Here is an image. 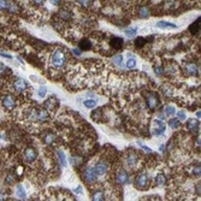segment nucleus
Instances as JSON below:
<instances>
[{
  "mask_svg": "<svg viewBox=\"0 0 201 201\" xmlns=\"http://www.w3.org/2000/svg\"><path fill=\"white\" fill-rule=\"evenodd\" d=\"M65 62H66V56L65 53L60 49H57L52 54V65L56 66V67H62L65 65Z\"/></svg>",
  "mask_w": 201,
  "mask_h": 201,
  "instance_id": "f257e3e1",
  "label": "nucleus"
},
{
  "mask_svg": "<svg viewBox=\"0 0 201 201\" xmlns=\"http://www.w3.org/2000/svg\"><path fill=\"white\" fill-rule=\"evenodd\" d=\"M83 178H84V181L87 182V183H93V182H95L97 178H98V173H97L95 169L94 168L87 169L84 171V173H83Z\"/></svg>",
  "mask_w": 201,
  "mask_h": 201,
  "instance_id": "f03ea898",
  "label": "nucleus"
},
{
  "mask_svg": "<svg viewBox=\"0 0 201 201\" xmlns=\"http://www.w3.org/2000/svg\"><path fill=\"white\" fill-rule=\"evenodd\" d=\"M149 184V179L146 173H141L136 177V187L140 189H146Z\"/></svg>",
  "mask_w": 201,
  "mask_h": 201,
  "instance_id": "7ed1b4c3",
  "label": "nucleus"
},
{
  "mask_svg": "<svg viewBox=\"0 0 201 201\" xmlns=\"http://www.w3.org/2000/svg\"><path fill=\"white\" fill-rule=\"evenodd\" d=\"M146 101H147V105L151 110H154L159 104V98L155 93L151 92V93L147 94V97H146Z\"/></svg>",
  "mask_w": 201,
  "mask_h": 201,
  "instance_id": "20e7f679",
  "label": "nucleus"
},
{
  "mask_svg": "<svg viewBox=\"0 0 201 201\" xmlns=\"http://www.w3.org/2000/svg\"><path fill=\"white\" fill-rule=\"evenodd\" d=\"M3 105H4V107L7 108V110L15 108V106H16V100H15L13 95H11V94L5 95V97L3 98Z\"/></svg>",
  "mask_w": 201,
  "mask_h": 201,
  "instance_id": "39448f33",
  "label": "nucleus"
},
{
  "mask_svg": "<svg viewBox=\"0 0 201 201\" xmlns=\"http://www.w3.org/2000/svg\"><path fill=\"white\" fill-rule=\"evenodd\" d=\"M27 87H28V84H27L25 80H23V78H17L13 82V88L16 89V92H18V93L24 92V90L27 89Z\"/></svg>",
  "mask_w": 201,
  "mask_h": 201,
  "instance_id": "423d86ee",
  "label": "nucleus"
},
{
  "mask_svg": "<svg viewBox=\"0 0 201 201\" xmlns=\"http://www.w3.org/2000/svg\"><path fill=\"white\" fill-rule=\"evenodd\" d=\"M36 157H38V153H36L35 148H31V147H28L24 149V158L28 163H33L35 161Z\"/></svg>",
  "mask_w": 201,
  "mask_h": 201,
  "instance_id": "0eeeda50",
  "label": "nucleus"
},
{
  "mask_svg": "<svg viewBox=\"0 0 201 201\" xmlns=\"http://www.w3.org/2000/svg\"><path fill=\"white\" fill-rule=\"evenodd\" d=\"M116 179H117V182L119 184H126L128 182H129V176H128V172L125 171V170H120L118 173H117V176H116Z\"/></svg>",
  "mask_w": 201,
  "mask_h": 201,
  "instance_id": "6e6552de",
  "label": "nucleus"
},
{
  "mask_svg": "<svg viewBox=\"0 0 201 201\" xmlns=\"http://www.w3.org/2000/svg\"><path fill=\"white\" fill-rule=\"evenodd\" d=\"M94 169H95V171H97L98 175L104 176V175H106V172H107V170H108V165H107V163H105V161H99L97 165H95Z\"/></svg>",
  "mask_w": 201,
  "mask_h": 201,
  "instance_id": "1a4fd4ad",
  "label": "nucleus"
},
{
  "mask_svg": "<svg viewBox=\"0 0 201 201\" xmlns=\"http://www.w3.org/2000/svg\"><path fill=\"white\" fill-rule=\"evenodd\" d=\"M164 131H165V124H164L161 120H155L154 128H153V134L160 135V134H164Z\"/></svg>",
  "mask_w": 201,
  "mask_h": 201,
  "instance_id": "9d476101",
  "label": "nucleus"
},
{
  "mask_svg": "<svg viewBox=\"0 0 201 201\" xmlns=\"http://www.w3.org/2000/svg\"><path fill=\"white\" fill-rule=\"evenodd\" d=\"M110 44H111V46L115 48V49H119L123 47V39L122 38H118V36H113V38L111 39V41H110Z\"/></svg>",
  "mask_w": 201,
  "mask_h": 201,
  "instance_id": "9b49d317",
  "label": "nucleus"
},
{
  "mask_svg": "<svg viewBox=\"0 0 201 201\" xmlns=\"http://www.w3.org/2000/svg\"><path fill=\"white\" fill-rule=\"evenodd\" d=\"M137 161H139V157L135 154V152L129 153V155L126 157V163H128V165L131 166V168H134V166L136 165Z\"/></svg>",
  "mask_w": 201,
  "mask_h": 201,
  "instance_id": "f8f14e48",
  "label": "nucleus"
},
{
  "mask_svg": "<svg viewBox=\"0 0 201 201\" xmlns=\"http://www.w3.org/2000/svg\"><path fill=\"white\" fill-rule=\"evenodd\" d=\"M186 69H187V72L189 75H193V76H197L199 75V67L196 64L194 63H189L186 65Z\"/></svg>",
  "mask_w": 201,
  "mask_h": 201,
  "instance_id": "ddd939ff",
  "label": "nucleus"
},
{
  "mask_svg": "<svg viewBox=\"0 0 201 201\" xmlns=\"http://www.w3.org/2000/svg\"><path fill=\"white\" fill-rule=\"evenodd\" d=\"M157 27L160 29H177L178 27L175 23H170V22H165V21H160L157 23Z\"/></svg>",
  "mask_w": 201,
  "mask_h": 201,
  "instance_id": "4468645a",
  "label": "nucleus"
},
{
  "mask_svg": "<svg viewBox=\"0 0 201 201\" xmlns=\"http://www.w3.org/2000/svg\"><path fill=\"white\" fill-rule=\"evenodd\" d=\"M36 112H38V120L47 122L49 119L48 118V113H47V111H45V110H36Z\"/></svg>",
  "mask_w": 201,
  "mask_h": 201,
  "instance_id": "2eb2a0df",
  "label": "nucleus"
},
{
  "mask_svg": "<svg viewBox=\"0 0 201 201\" xmlns=\"http://www.w3.org/2000/svg\"><path fill=\"white\" fill-rule=\"evenodd\" d=\"M80 48L83 51H89L92 48V42H90L88 39H83L80 41Z\"/></svg>",
  "mask_w": 201,
  "mask_h": 201,
  "instance_id": "dca6fc26",
  "label": "nucleus"
},
{
  "mask_svg": "<svg viewBox=\"0 0 201 201\" xmlns=\"http://www.w3.org/2000/svg\"><path fill=\"white\" fill-rule=\"evenodd\" d=\"M200 18H199V20H196L190 27H189V31L193 34V35H196L199 31H200Z\"/></svg>",
  "mask_w": 201,
  "mask_h": 201,
  "instance_id": "f3484780",
  "label": "nucleus"
},
{
  "mask_svg": "<svg viewBox=\"0 0 201 201\" xmlns=\"http://www.w3.org/2000/svg\"><path fill=\"white\" fill-rule=\"evenodd\" d=\"M187 126H188V129L192 130V131H197V129H199V122H196L195 119H189L188 123H187Z\"/></svg>",
  "mask_w": 201,
  "mask_h": 201,
  "instance_id": "a211bd4d",
  "label": "nucleus"
},
{
  "mask_svg": "<svg viewBox=\"0 0 201 201\" xmlns=\"http://www.w3.org/2000/svg\"><path fill=\"white\" fill-rule=\"evenodd\" d=\"M136 66V59L134 56H131V54H129V59H128L126 62V67L128 69H134Z\"/></svg>",
  "mask_w": 201,
  "mask_h": 201,
  "instance_id": "6ab92c4d",
  "label": "nucleus"
},
{
  "mask_svg": "<svg viewBox=\"0 0 201 201\" xmlns=\"http://www.w3.org/2000/svg\"><path fill=\"white\" fill-rule=\"evenodd\" d=\"M57 155H58V158H59L60 164L65 168V166L67 165V161H66V157H65L64 152H63V151H58V152H57Z\"/></svg>",
  "mask_w": 201,
  "mask_h": 201,
  "instance_id": "aec40b11",
  "label": "nucleus"
},
{
  "mask_svg": "<svg viewBox=\"0 0 201 201\" xmlns=\"http://www.w3.org/2000/svg\"><path fill=\"white\" fill-rule=\"evenodd\" d=\"M164 112H165V113H164V115H165L166 117H169V116H173L175 113H176V110H175V107L173 106H166L165 108H164Z\"/></svg>",
  "mask_w": 201,
  "mask_h": 201,
  "instance_id": "412c9836",
  "label": "nucleus"
},
{
  "mask_svg": "<svg viewBox=\"0 0 201 201\" xmlns=\"http://www.w3.org/2000/svg\"><path fill=\"white\" fill-rule=\"evenodd\" d=\"M161 92L165 94L166 97H170V95L172 94V88L170 87V84H164V86L161 87Z\"/></svg>",
  "mask_w": 201,
  "mask_h": 201,
  "instance_id": "4be33fe9",
  "label": "nucleus"
},
{
  "mask_svg": "<svg viewBox=\"0 0 201 201\" xmlns=\"http://www.w3.org/2000/svg\"><path fill=\"white\" fill-rule=\"evenodd\" d=\"M54 140H56V136H54V134H51V133L46 134V135H45V137H44V141H45L47 144L53 143V142H54Z\"/></svg>",
  "mask_w": 201,
  "mask_h": 201,
  "instance_id": "5701e85b",
  "label": "nucleus"
},
{
  "mask_svg": "<svg viewBox=\"0 0 201 201\" xmlns=\"http://www.w3.org/2000/svg\"><path fill=\"white\" fill-rule=\"evenodd\" d=\"M92 197H93V200H95V201H99V200H104V193L101 192V190H97V192H94L93 194H92Z\"/></svg>",
  "mask_w": 201,
  "mask_h": 201,
  "instance_id": "b1692460",
  "label": "nucleus"
},
{
  "mask_svg": "<svg viewBox=\"0 0 201 201\" xmlns=\"http://www.w3.org/2000/svg\"><path fill=\"white\" fill-rule=\"evenodd\" d=\"M17 196L20 197V199H25V190L23 189L22 184L17 186Z\"/></svg>",
  "mask_w": 201,
  "mask_h": 201,
  "instance_id": "393cba45",
  "label": "nucleus"
},
{
  "mask_svg": "<svg viewBox=\"0 0 201 201\" xmlns=\"http://www.w3.org/2000/svg\"><path fill=\"white\" fill-rule=\"evenodd\" d=\"M148 16H149V10H148V7L141 6V9H140V17H141V18H147Z\"/></svg>",
  "mask_w": 201,
  "mask_h": 201,
  "instance_id": "a878e982",
  "label": "nucleus"
},
{
  "mask_svg": "<svg viewBox=\"0 0 201 201\" xmlns=\"http://www.w3.org/2000/svg\"><path fill=\"white\" fill-rule=\"evenodd\" d=\"M59 15H60V17L63 18V20H70L71 16H72V13L69 12V11H66V10H62V11L59 12Z\"/></svg>",
  "mask_w": 201,
  "mask_h": 201,
  "instance_id": "bb28decb",
  "label": "nucleus"
},
{
  "mask_svg": "<svg viewBox=\"0 0 201 201\" xmlns=\"http://www.w3.org/2000/svg\"><path fill=\"white\" fill-rule=\"evenodd\" d=\"M136 31H137V28H133V29H125L124 30V34L129 38H133V36L136 35Z\"/></svg>",
  "mask_w": 201,
  "mask_h": 201,
  "instance_id": "cd10ccee",
  "label": "nucleus"
},
{
  "mask_svg": "<svg viewBox=\"0 0 201 201\" xmlns=\"http://www.w3.org/2000/svg\"><path fill=\"white\" fill-rule=\"evenodd\" d=\"M83 105L87 107V108H94L97 106V101L95 100H86L83 102Z\"/></svg>",
  "mask_w": 201,
  "mask_h": 201,
  "instance_id": "c85d7f7f",
  "label": "nucleus"
},
{
  "mask_svg": "<svg viewBox=\"0 0 201 201\" xmlns=\"http://www.w3.org/2000/svg\"><path fill=\"white\" fill-rule=\"evenodd\" d=\"M112 62L117 65H122V62H123V56L122 54H117V56L112 57Z\"/></svg>",
  "mask_w": 201,
  "mask_h": 201,
  "instance_id": "c756f323",
  "label": "nucleus"
},
{
  "mask_svg": "<svg viewBox=\"0 0 201 201\" xmlns=\"http://www.w3.org/2000/svg\"><path fill=\"white\" fill-rule=\"evenodd\" d=\"M169 124H170V126L172 128V129H177V128H179V125H181V120H178V119H170Z\"/></svg>",
  "mask_w": 201,
  "mask_h": 201,
  "instance_id": "7c9ffc66",
  "label": "nucleus"
},
{
  "mask_svg": "<svg viewBox=\"0 0 201 201\" xmlns=\"http://www.w3.org/2000/svg\"><path fill=\"white\" fill-rule=\"evenodd\" d=\"M157 184L158 186H164V183H165V176H164L163 173H160V175H158L157 176Z\"/></svg>",
  "mask_w": 201,
  "mask_h": 201,
  "instance_id": "2f4dec72",
  "label": "nucleus"
},
{
  "mask_svg": "<svg viewBox=\"0 0 201 201\" xmlns=\"http://www.w3.org/2000/svg\"><path fill=\"white\" fill-rule=\"evenodd\" d=\"M144 44H146V39H143V38H137V39L135 40V45H136L137 47H142Z\"/></svg>",
  "mask_w": 201,
  "mask_h": 201,
  "instance_id": "473e14b6",
  "label": "nucleus"
},
{
  "mask_svg": "<svg viewBox=\"0 0 201 201\" xmlns=\"http://www.w3.org/2000/svg\"><path fill=\"white\" fill-rule=\"evenodd\" d=\"M93 1L94 0H80V4L83 5L84 7H88V6H90L93 4Z\"/></svg>",
  "mask_w": 201,
  "mask_h": 201,
  "instance_id": "72a5a7b5",
  "label": "nucleus"
},
{
  "mask_svg": "<svg viewBox=\"0 0 201 201\" xmlns=\"http://www.w3.org/2000/svg\"><path fill=\"white\" fill-rule=\"evenodd\" d=\"M46 94H47V89H46V87H41V88L39 89V97H40V98H45Z\"/></svg>",
  "mask_w": 201,
  "mask_h": 201,
  "instance_id": "f704fd0d",
  "label": "nucleus"
},
{
  "mask_svg": "<svg viewBox=\"0 0 201 201\" xmlns=\"http://www.w3.org/2000/svg\"><path fill=\"white\" fill-rule=\"evenodd\" d=\"M9 6V0H0V9H6Z\"/></svg>",
  "mask_w": 201,
  "mask_h": 201,
  "instance_id": "c9c22d12",
  "label": "nucleus"
},
{
  "mask_svg": "<svg viewBox=\"0 0 201 201\" xmlns=\"http://www.w3.org/2000/svg\"><path fill=\"white\" fill-rule=\"evenodd\" d=\"M186 118H187V116H186L184 112H182V111H181V112H177V119H178V120H184Z\"/></svg>",
  "mask_w": 201,
  "mask_h": 201,
  "instance_id": "e433bc0d",
  "label": "nucleus"
},
{
  "mask_svg": "<svg viewBox=\"0 0 201 201\" xmlns=\"http://www.w3.org/2000/svg\"><path fill=\"white\" fill-rule=\"evenodd\" d=\"M6 71H10V70H9V69H7L5 65H3L1 63H0V75H4Z\"/></svg>",
  "mask_w": 201,
  "mask_h": 201,
  "instance_id": "4c0bfd02",
  "label": "nucleus"
},
{
  "mask_svg": "<svg viewBox=\"0 0 201 201\" xmlns=\"http://www.w3.org/2000/svg\"><path fill=\"white\" fill-rule=\"evenodd\" d=\"M154 72L157 75H163L164 74V69L163 67H159V66H155L154 67Z\"/></svg>",
  "mask_w": 201,
  "mask_h": 201,
  "instance_id": "58836bf2",
  "label": "nucleus"
},
{
  "mask_svg": "<svg viewBox=\"0 0 201 201\" xmlns=\"http://www.w3.org/2000/svg\"><path fill=\"white\" fill-rule=\"evenodd\" d=\"M139 144L141 146V148H142V149H144L146 152H147V153H151V152H152V149H151L149 147H147V146H144V144H142L141 142H139Z\"/></svg>",
  "mask_w": 201,
  "mask_h": 201,
  "instance_id": "ea45409f",
  "label": "nucleus"
},
{
  "mask_svg": "<svg viewBox=\"0 0 201 201\" xmlns=\"http://www.w3.org/2000/svg\"><path fill=\"white\" fill-rule=\"evenodd\" d=\"M44 1H45V0H33V3H34L36 6L42 5V4H44Z\"/></svg>",
  "mask_w": 201,
  "mask_h": 201,
  "instance_id": "a19ab883",
  "label": "nucleus"
},
{
  "mask_svg": "<svg viewBox=\"0 0 201 201\" xmlns=\"http://www.w3.org/2000/svg\"><path fill=\"white\" fill-rule=\"evenodd\" d=\"M6 179H7V181H6V182H7V183H9V184H11V183H12V182H13V176H12V175H9Z\"/></svg>",
  "mask_w": 201,
  "mask_h": 201,
  "instance_id": "79ce46f5",
  "label": "nucleus"
},
{
  "mask_svg": "<svg viewBox=\"0 0 201 201\" xmlns=\"http://www.w3.org/2000/svg\"><path fill=\"white\" fill-rule=\"evenodd\" d=\"M0 56H1V57H5V58H9V59H11L12 57L10 56V54H6V53H4V52H1V51H0Z\"/></svg>",
  "mask_w": 201,
  "mask_h": 201,
  "instance_id": "37998d69",
  "label": "nucleus"
},
{
  "mask_svg": "<svg viewBox=\"0 0 201 201\" xmlns=\"http://www.w3.org/2000/svg\"><path fill=\"white\" fill-rule=\"evenodd\" d=\"M74 53H75V56H77V57H80V56H81V51H80V49H77V48H75V49H74Z\"/></svg>",
  "mask_w": 201,
  "mask_h": 201,
  "instance_id": "c03bdc74",
  "label": "nucleus"
},
{
  "mask_svg": "<svg viewBox=\"0 0 201 201\" xmlns=\"http://www.w3.org/2000/svg\"><path fill=\"white\" fill-rule=\"evenodd\" d=\"M75 192H76L77 194H82V193H83V190H82V188H81V187H77V188L75 189Z\"/></svg>",
  "mask_w": 201,
  "mask_h": 201,
  "instance_id": "a18cd8bd",
  "label": "nucleus"
},
{
  "mask_svg": "<svg viewBox=\"0 0 201 201\" xmlns=\"http://www.w3.org/2000/svg\"><path fill=\"white\" fill-rule=\"evenodd\" d=\"M51 3L54 5H59L60 4V0H51Z\"/></svg>",
  "mask_w": 201,
  "mask_h": 201,
  "instance_id": "49530a36",
  "label": "nucleus"
},
{
  "mask_svg": "<svg viewBox=\"0 0 201 201\" xmlns=\"http://www.w3.org/2000/svg\"><path fill=\"white\" fill-rule=\"evenodd\" d=\"M159 149H160V152H161V153L165 152V144H161L160 147H159Z\"/></svg>",
  "mask_w": 201,
  "mask_h": 201,
  "instance_id": "de8ad7c7",
  "label": "nucleus"
},
{
  "mask_svg": "<svg viewBox=\"0 0 201 201\" xmlns=\"http://www.w3.org/2000/svg\"><path fill=\"white\" fill-rule=\"evenodd\" d=\"M196 116H197V117H199V118H200V117H201V113H200V111H197V112H196Z\"/></svg>",
  "mask_w": 201,
  "mask_h": 201,
  "instance_id": "09e8293b",
  "label": "nucleus"
},
{
  "mask_svg": "<svg viewBox=\"0 0 201 201\" xmlns=\"http://www.w3.org/2000/svg\"><path fill=\"white\" fill-rule=\"evenodd\" d=\"M0 200H1V199H0Z\"/></svg>",
  "mask_w": 201,
  "mask_h": 201,
  "instance_id": "8fccbe9b",
  "label": "nucleus"
}]
</instances>
